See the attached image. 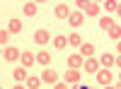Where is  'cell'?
I'll list each match as a JSON object with an SVG mask.
<instances>
[{
	"instance_id": "2e32d148",
	"label": "cell",
	"mask_w": 121,
	"mask_h": 89,
	"mask_svg": "<svg viewBox=\"0 0 121 89\" xmlns=\"http://www.w3.org/2000/svg\"><path fill=\"white\" fill-rule=\"evenodd\" d=\"M109 36L112 39H121V27H112L109 29Z\"/></svg>"
},
{
	"instance_id": "52a82bcc",
	"label": "cell",
	"mask_w": 121,
	"mask_h": 89,
	"mask_svg": "<svg viewBox=\"0 0 121 89\" xmlns=\"http://www.w3.org/2000/svg\"><path fill=\"white\" fill-rule=\"evenodd\" d=\"M80 51H82V55L90 58V55L95 53V46H92V43H82V46H80Z\"/></svg>"
},
{
	"instance_id": "30bf717a",
	"label": "cell",
	"mask_w": 121,
	"mask_h": 89,
	"mask_svg": "<svg viewBox=\"0 0 121 89\" xmlns=\"http://www.w3.org/2000/svg\"><path fill=\"white\" fill-rule=\"evenodd\" d=\"M53 46H56V48H65V46H68V39L56 36V39H53Z\"/></svg>"
},
{
	"instance_id": "484cf974",
	"label": "cell",
	"mask_w": 121,
	"mask_h": 89,
	"mask_svg": "<svg viewBox=\"0 0 121 89\" xmlns=\"http://www.w3.org/2000/svg\"><path fill=\"white\" fill-rule=\"evenodd\" d=\"M116 12H119V15H121V5H119V7H116Z\"/></svg>"
},
{
	"instance_id": "7402d4cb",
	"label": "cell",
	"mask_w": 121,
	"mask_h": 89,
	"mask_svg": "<svg viewBox=\"0 0 121 89\" xmlns=\"http://www.w3.org/2000/svg\"><path fill=\"white\" fill-rule=\"evenodd\" d=\"M24 75H27V70H15V72H12L15 80H24Z\"/></svg>"
},
{
	"instance_id": "8fae6325",
	"label": "cell",
	"mask_w": 121,
	"mask_h": 89,
	"mask_svg": "<svg viewBox=\"0 0 121 89\" xmlns=\"http://www.w3.org/2000/svg\"><path fill=\"white\" fill-rule=\"evenodd\" d=\"M36 60L41 63V65H46V63H51V55H48V53H44V51H41V53L36 55Z\"/></svg>"
},
{
	"instance_id": "603a6c76",
	"label": "cell",
	"mask_w": 121,
	"mask_h": 89,
	"mask_svg": "<svg viewBox=\"0 0 121 89\" xmlns=\"http://www.w3.org/2000/svg\"><path fill=\"white\" fill-rule=\"evenodd\" d=\"M7 36H10V34H7V31H5V29H3V31H0V41H3V46L7 43Z\"/></svg>"
},
{
	"instance_id": "d4e9b609",
	"label": "cell",
	"mask_w": 121,
	"mask_h": 89,
	"mask_svg": "<svg viewBox=\"0 0 121 89\" xmlns=\"http://www.w3.org/2000/svg\"><path fill=\"white\" fill-rule=\"evenodd\" d=\"M78 89H92V87H87V84H82V87H78Z\"/></svg>"
},
{
	"instance_id": "5bb4252c",
	"label": "cell",
	"mask_w": 121,
	"mask_h": 89,
	"mask_svg": "<svg viewBox=\"0 0 121 89\" xmlns=\"http://www.w3.org/2000/svg\"><path fill=\"white\" fill-rule=\"evenodd\" d=\"M78 77H80L78 70H68V72H65V80H68V82H78Z\"/></svg>"
},
{
	"instance_id": "7c38bea8",
	"label": "cell",
	"mask_w": 121,
	"mask_h": 89,
	"mask_svg": "<svg viewBox=\"0 0 121 89\" xmlns=\"http://www.w3.org/2000/svg\"><path fill=\"white\" fill-rule=\"evenodd\" d=\"M22 63H24V67H29V65H32V63H34L32 53H27V51H24V53H22Z\"/></svg>"
},
{
	"instance_id": "f1b7e54d",
	"label": "cell",
	"mask_w": 121,
	"mask_h": 89,
	"mask_svg": "<svg viewBox=\"0 0 121 89\" xmlns=\"http://www.w3.org/2000/svg\"><path fill=\"white\" fill-rule=\"evenodd\" d=\"M119 51H121V43H119Z\"/></svg>"
},
{
	"instance_id": "9a60e30c",
	"label": "cell",
	"mask_w": 121,
	"mask_h": 89,
	"mask_svg": "<svg viewBox=\"0 0 121 89\" xmlns=\"http://www.w3.org/2000/svg\"><path fill=\"white\" fill-rule=\"evenodd\" d=\"M29 89H39V84H41V80H39V77H29Z\"/></svg>"
},
{
	"instance_id": "cb8c5ba5",
	"label": "cell",
	"mask_w": 121,
	"mask_h": 89,
	"mask_svg": "<svg viewBox=\"0 0 121 89\" xmlns=\"http://www.w3.org/2000/svg\"><path fill=\"white\" fill-rule=\"evenodd\" d=\"M53 89H68V87H65V84H60V82H56V87H53Z\"/></svg>"
},
{
	"instance_id": "d6986e66",
	"label": "cell",
	"mask_w": 121,
	"mask_h": 89,
	"mask_svg": "<svg viewBox=\"0 0 121 89\" xmlns=\"http://www.w3.org/2000/svg\"><path fill=\"white\" fill-rule=\"evenodd\" d=\"M68 43H73V46H80V36H78V34H70Z\"/></svg>"
},
{
	"instance_id": "5b68a950",
	"label": "cell",
	"mask_w": 121,
	"mask_h": 89,
	"mask_svg": "<svg viewBox=\"0 0 121 89\" xmlns=\"http://www.w3.org/2000/svg\"><path fill=\"white\" fill-rule=\"evenodd\" d=\"M68 65L70 67H80V65H82V55H70L68 58Z\"/></svg>"
},
{
	"instance_id": "8992f818",
	"label": "cell",
	"mask_w": 121,
	"mask_h": 89,
	"mask_svg": "<svg viewBox=\"0 0 121 89\" xmlns=\"http://www.w3.org/2000/svg\"><path fill=\"white\" fill-rule=\"evenodd\" d=\"M68 19H70V24H73V27H80V24H82V15H80V12H73Z\"/></svg>"
},
{
	"instance_id": "f546056e",
	"label": "cell",
	"mask_w": 121,
	"mask_h": 89,
	"mask_svg": "<svg viewBox=\"0 0 121 89\" xmlns=\"http://www.w3.org/2000/svg\"><path fill=\"white\" fill-rule=\"evenodd\" d=\"M116 89H121V84H119V87H116Z\"/></svg>"
},
{
	"instance_id": "ba28073f",
	"label": "cell",
	"mask_w": 121,
	"mask_h": 89,
	"mask_svg": "<svg viewBox=\"0 0 121 89\" xmlns=\"http://www.w3.org/2000/svg\"><path fill=\"white\" fill-rule=\"evenodd\" d=\"M24 15H27V17H34V15H36V5H34V3H27V5H24Z\"/></svg>"
},
{
	"instance_id": "4316f807",
	"label": "cell",
	"mask_w": 121,
	"mask_h": 89,
	"mask_svg": "<svg viewBox=\"0 0 121 89\" xmlns=\"http://www.w3.org/2000/svg\"><path fill=\"white\" fill-rule=\"evenodd\" d=\"M116 63H119V67H121V55H119V60H116Z\"/></svg>"
},
{
	"instance_id": "44dd1931",
	"label": "cell",
	"mask_w": 121,
	"mask_h": 89,
	"mask_svg": "<svg viewBox=\"0 0 121 89\" xmlns=\"http://www.w3.org/2000/svg\"><path fill=\"white\" fill-rule=\"evenodd\" d=\"M114 24H112V19L109 17H102V29H112Z\"/></svg>"
},
{
	"instance_id": "3957f363",
	"label": "cell",
	"mask_w": 121,
	"mask_h": 89,
	"mask_svg": "<svg viewBox=\"0 0 121 89\" xmlns=\"http://www.w3.org/2000/svg\"><path fill=\"white\" fill-rule=\"evenodd\" d=\"M97 82H99V84H109V82H112V75H109L107 70H102V72L97 75Z\"/></svg>"
},
{
	"instance_id": "9c48e42d",
	"label": "cell",
	"mask_w": 121,
	"mask_h": 89,
	"mask_svg": "<svg viewBox=\"0 0 121 89\" xmlns=\"http://www.w3.org/2000/svg\"><path fill=\"white\" fill-rule=\"evenodd\" d=\"M41 77H44V82H56V80H58V75H56L53 70H46Z\"/></svg>"
},
{
	"instance_id": "83f0119b",
	"label": "cell",
	"mask_w": 121,
	"mask_h": 89,
	"mask_svg": "<svg viewBox=\"0 0 121 89\" xmlns=\"http://www.w3.org/2000/svg\"><path fill=\"white\" fill-rule=\"evenodd\" d=\"M12 89H24V87H12Z\"/></svg>"
},
{
	"instance_id": "ac0fdd59",
	"label": "cell",
	"mask_w": 121,
	"mask_h": 89,
	"mask_svg": "<svg viewBox=\"0 0 121 89\" xmlns=\"http://www.w3.org/2000/svg\"><path fill=\"white\" fill-rule=\"evenodd\" d=\"M56 15H58V17H68V7H65V5H58V7H56Z\"/></svg>"
},
{
	"instance_id": "277c9868",
	"label": "cell",
	"mask_w": 121,
	"mask_h": 89,
	"mask_svg": "<svg viewBox=\"0 0 121 89\" xmlns=\"http://www.w3.org/2000/svg\"><path fill=\"white\" fill-rule=\"evenodd\" d=\"M19 53H17V48H5V60H17Z\"/></svg>"
},
{
	"instance_id": "4fadbf2b",
	"label": "cell",
	"mask_w": 121,
	"mask_h": 89,
	"mask_svg": "<svg viewBox=\"0 0 121 89\" xmlns=\"http://www.w3.org/2000/svg\"><path fill=\"white\" fill-rule=\"evenodd\" d=\"M97 67H99L97 60H87V63H85V70H87V72H97Z\"/></svg>"
},
{
	"instance_id": "7a4b0ae2",
	"label": "cell",
	"mask_w": 121,
	"mask_h": 89,
	"mask_svg": "<svg viewBox=\"0 0 121 89\" xmlns=\"http://www.w3.org/2000/svg\"><path fill=\"white\" fill-rule=\"evenodd\" d=\"M48 39H51V36H48V31H44V29H39V31L34 34V41L36 43H46Z\"/></svg>"
},
{
	"instance_id": "6da1fadb",
	"label": "cell",
	"mask_w": 121,
	"mask_h": 89,
	"mask_svg": "<svg viewBox=\"0 0 121 89\" xmlns=\"http://www.w3.org/2000/svg\"><path fill=\"white\" fill-rule=\"evenodd\" d=\"M78 7H80V10H85L87 15H97V12H99V5H97V3H82V0H80Z\"/></svg>"
},
{
	"instance_id": "ffe728a7",
	"label": "cell",
	"mask_w": 121,
	"mask_h": 89,
	"mask_svg": "<svg viewBox=\"0 0 121 89\" xmlns=\"http://www.w3.org/2000/svg\"><path fill=\"white\" fill-rule=\"evenodd\" d=\"M102 63H104V65H114V55H109V53L102 55Z\"/></svg>"
},
{
	"instance_id": "e0dca14e",
	"label": "cell",
	"mask_w": 121,
	"mask_h": 89,
	"mask_svg": "<svg viewBox=\"0 0 121 89\" xmlns=\"http://www.w3.org/2000/svg\"><path fill=\"white\" fill-rule=\"evenodd\" d=\"M19 29H22V22H19V19H12V22H10V31H19Z\"/></svg>"
}]
</instances>
